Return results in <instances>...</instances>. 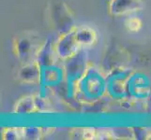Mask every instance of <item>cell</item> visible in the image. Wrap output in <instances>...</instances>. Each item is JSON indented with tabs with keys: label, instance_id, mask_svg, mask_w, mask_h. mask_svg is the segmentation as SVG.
<instances>
[{
	"label": "cell",
	"instance_id": "obj_1",
	"mask_svg": "<svg viewBox=\"0 0 151 140\" xmlns=\"http://www.w3.org/2000/svg\"><path fill=\"white\" fill-rule=\"evenodd\" d=\"M141 22H140L139 19L136 18H133V19H129L128 22L126 23V26L128 27L129 30L131 31H138L141 27Z\"/></svg>",
	"mask_w": 151,
	"mask_h": 140
}]
</instances>
